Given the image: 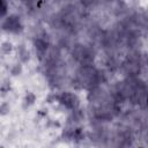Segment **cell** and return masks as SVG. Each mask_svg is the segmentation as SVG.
<instances>
[{
	"instance_id": "obj_9",
	"label": "cell",
	"mask_w": 148,
	"mask_h": 148,
	"mask_svg": "<svg viewBox=\"0 0 148 148\" xmlns=\"http://www.w3.org/2000/svg\"><path fill=\"white\" fill-rule=\"evenodd\" d=\"M35 99H36L35 95H34L32 92H29V94L27 95V97H25V103H27L28 105H31V104L35 102Z\"/></svg>"
},
{
	"instance_id": "obj_1",
	"label": "cell",
	"mask_w": 148,
	"mask_h": 148,
	"mask_svg": "<svg viewBox=\"0 0 148 148\" xmlns=\"http://www.w3.org/2000/svg\"><path fill=\"white\" fill-rule=\"evenodd\" d=\"M76 83L83 89H92L102 83L101 72L91 65H82L76 73Z\"/></svg>"
},
{
	"instance_id": "obj_10",
	"label": "cell",
	"mask_w": 148,
	"mask_h": 148,
	"mask_svg": "<svg viewBox=\"0 0 148 148\" xmlns=\"http://www.w3.org/2000/svg\"><path fill=\"white\" fill-rule=\"evenodd\" d=\"M1 50H2L5 53H9V52L12 51V44H10V43H8V42L3 43V44H2V46H1Z\"/></svg>"
},
{
	"instance_id": "obj_8",
	"label": "cell",
	"mask_w": 148,
	"mask_h": 148,
	"mask_svg": "<svg viewBox=\"0 0 148 148\" xmlns=\"http://www.w3.org/2000/svg\"><path fill=\"white\" fill-rule=\"evenodd\" d=\"M8 12V3L6 0H0V17L6 16Z\"/></svg>"
},
{
	"instance_id": "obj_5",
	"label": "cell",
	"mask_w": 148,
	"mask_h": 148,
	"mask_svg": "<svg viewBox=\"0 0 148 148\" xmlns=\"http://www.w3.org/2000/svg\"><path fill=\"white\" fill-rule=\"evenodd\" d=\"M123 69L128 76H138L141 71L140 60L138 58H128L123 64Z\"/></svg>"
},
{
	"instance_id": "obj_4",
	"label": "cell",
	"mask_w": 148,
	"mask_h": 148,
	"mask_svg": "<svg viewBox=\"0 0 148 148\" xmlns=\"http://www.w3.org/2000/svg\"><path fill=\"white\" fill-rule=\"evenodd\" d=\"M58 101L60 102L61 105H64L68 110H75L80 105L79 97L74 92H71V91H64V92H61L59 95V97H58Z\"/></svg>"
},
{
	"instance_id": "obj_12",
	"label": "cell",
	"mask_w": 148,
	"mask_h": 148,
	"mask_svg": "<svg viewBox=\"0 0 148 148\" xmlns=\"http://www.w3.org/2000/svg\"><path fill=\"white\" fill-rule=\"evenodd\" d=\"M7 111H9V106L5 103V104H2V105L0 106V113L5 114V113H7Z\"/></svg>"
},
{
	"instance_id": "obj_2",
	"label": "cell",
	"mask_w": 148,
	"mask_h": 148,
	"mask_svg": "<svg viewBox=\"0 0 148 148\" xmlns=\"http://www.w3.org/2000/svg\"><path fill=\"white\" fill-rule=\"evenodd\" d=\"M73 58L82 66V65H91L94 59H95V51L88 46V45H83V44H77L73 47L72 51Z\"/></svg>"
},
{
	"instance_id": "obj_7",
	"label": "cell",
	"mask_w": 148,
	"mask_h": 148,
	"mask_svg": "<svg viewBox=\"0 0 148 148\" xmlns=\"http://www.w3.org/2000/svg\"><path fill=\"white\" fill-rule=\"evenodd\" d=\"M18 56H20V59L25 62L28 59H29V52L27 51V49L23 46V45H20V50H18Z\"/></svg>"
},
{
	"instance_id": "obj_3",
	"label": "cell",
	"mask_w": 148,
	"mask_h": 148,
	"mask_svg": "<svg viewBox=\"0 0 148 148\" xmlns=\"http://www.w3.org/2000/svg\"><path fill=\"white\" fill-rule=\"evenodd\" d=\"M1 28L7 31V32H12V34H18L23 30V25L21 23V20L18 16L16 15H9L7 16L2 24H1Z\"/></svg>"
},
{
	"instance_id": "obj_6",
	"label": "cell",
	"mask_w": 148,
	"mask_h": 148,
	"mask_svg": "<svg viewBox=\"0 0 148 148\" xmlns=\"http://www.w3.org/2000/svg\"><path fill=\"white\" fill-rule=\"evenodd\" d=\"M35 47H36V51L40 54V56H44L47 51V47H49V43L44 39V38H36L35 39Z\"/></svg>"
},
{
	"instance_id": "obj_11",
	"label": "cell",
	"mask_w": 148,
	"mask_h": 148,
	"mask_svg": "<svg viewBox=\"0 0 148 148\" xmlns=\"http://www.w3.org/2000/svg\"><path fill=\"white\" fill-rule=\"evenodd\" d=\"M21 71H22V68H21V65H15L13 68H12V74L13 75H18L20 73H21Z\"/></svg>"
}]
</instances>
